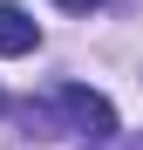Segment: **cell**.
<instances>
[{"label": "cell", "instance_id": "cell-1", "mask_svg": "<svg viewBox=\"0 0 143 150\" xmlns=\"http://www.w3.org/2000/svg\"><path fill=\"white\" fill-rule=\"evenodd\" d=\"M48 109H55V137L75 130V137H89V143H109L116 130H123V123H116V103L95 96V89H82V82H61Z\"/></svg>", "mask_w": 143, "mask_h": 150}, {"label": "cell", "instance_id": "cell-2", "mask_svg": "<svg viewBox=\"0 0 143 150\" xmlns=\"http://www.w3.org/2000/svg\"><path fill=\"white\" fill-rule=\"evenodd\" d=\"M41 48V28H34V14L27 7H14V0H0V55H34Z\"/></svg>", "mask_w": 143, "mask_h": 150}, {"label": "cell", "instance_id": "cell-3", "mask_svg": "<svg viewBox=\"0 0 143 150\" xmlns=\"http://www.w3.org/2000/svg\"><path fill=\"white\" fill-rule=\"evenodd\" d=\"M55 7H68V14H95L102 0H55Z\"/></svg>", "mask_w": 143, "mask_h": 150}, {"label": "cell", "instance_id": "cell-4", "mask_svg": "<svg viewBox=\"0 0 143 150\" xmlns=\"http://www.w3.org/2000/svg\"><path fill=\"white\" fill-rule=\"evenodd\" d=\"M0 116H7V89H0Z\"/></svg>", "mask_w": 143, "mask_h": 150}]
</instances>
